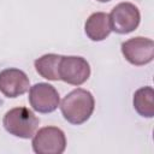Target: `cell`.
Returning <instances> with one entry per match:
<instances>
[{
	"mask_svg": "<svg viewBox=\"0 0 154 154\" xmlns=\"http://www.w3.org/2000/svg\"><path fill=\"white\" fill-rule=\"evenodd\" d=\"M95 100L90 91L77 88L70 91L61 101L60 109L64 118L75 125L85 123L93 114Z\"/></svg>",
	"mask_w": 154,
	"mask_h": 154,
	"instance_id": "1",
	"label": "cell"
},
{
	"mask_svg": "<svg viewBox=\"0 0 154 154\" xmlns=\"http://www.w3.org/2000/svg\"><path fill=\"white\" fill-rule=\"evenodd\" d=\"M40 124V119L26 107H14L7 111L2 119L5 130L19 138H31Z\"/></svg>",
	"mask_w": 154,
	"mask_h": 154,
	"instance_id": "2",
	"label": "cell"
},
{
	"mask_svg": "<svg viewBox=\"0 0 154 154\" xmlns=\"http://www.w3.org/2000/svg\"><path fill=\"white\" fill-rule=\"evenodd\" d=\"M31 144L36 154H61L66 148V137L61 129L45 126L35 132Z\"/></svg>",
	"mask_w": 154,
	"mask_h": 154,
	"instance_id": "3",
	"label": "cell"
},
{
	"mask_svg": "<svg viewBox=\"0 0 154 154\" xmlns=\"http://www.w3.org/2000/svg\"><path fill=\"white\" fill-rule=\"evenodd\" d=\"M109 16L111 29L117 34H129L134 31L141 20L138 8L131 2H120L113 7Z\"/></svg>",
	"mask_w": 154,
	"mask_h": 154,
	"instance_id": "4",
	"label": "cell"
},
{
	"mask_svg": "<svg viewBox=\"0 0 154 154\" xmlns=\"http://www.w3.org/2000/svg\"><path fill=\"white\" fill-rule=\"evenodd\" d=\"M89 76L90 66L84 58L61 55L59 64V77L61 81L71 85H81L89 78Z\"/></svg>",
	"mask_w": 154,
	"mask_h": 154,
	"instance_id": "5",
	"label": "cell"
},
{
	"mask_svg": "<svg viewBox=\"0 0 154 154\" xmlns=\"http://www.w3.org/2000/svg\"><path fill=\"white\" fill-rule=\"evenodd\" d=\"M122 53L130 64L136 66L146 65L154 58V42L142 36L132 37L122 43Z\"/></svg>",
	"mask_w": 154,
	"mask_h": 154,
	"instance_id": "6",
	"label": "cell"
},
{
	"mask_svg": "<svg viewBox=\"0 0 154 154\" xmlns=\"http://www.w3.org/2000/svg\"><path fill=\"white\" fill-rule=\"evenodd\" d=\"M30 106L38 113L54 112L59 103L60 97L57 89L48 83H36L29 90Z\"/></svg>",
	"mask_w": 154,
	"mask_h": 154,
	"instance_id": "7",
	"label": "cell"
},
{
	"mask_svg": "<svg viewBox=\"0 0 154 154\" xmlns=\"http://www.w3.org/2000/svg\"><path fill=\"white\" fill-rule=\"evenodd\" d=\"M30 82L26 73L19 69L10 67L0 72V91L6 97H17L29 90Z\"/></svg>",
	"mask_w": 154,
	"mask_h": 154,
	"instance_id": "8",
	"label": "cell"
},
{
	"mask_svg": "<svg viewBox=\"0 0 154 154\" xmlns=\"http://www.w3.org/2000/svg\"><path fill=\"white\" fill-rule=\"evenodd\" d=\"M84 30L91 41H102L112 31L109 16L105 12H95L90 14L85 22Z\"/></svg>",
	"mask_w": 154,
	"mask_h": 154,
	"instance_id": "9",
	"label": "cell"
},
{
	"mask_svg": "<svg viewBox=\"0 0 154 154\" xmlns=\"http://www.w3.org/2000/svg\"><path fill=\"white\" fill-rule=\"evenodd\" d=\"M60 59H61V55L59 54H54V53L45 54L35 60L34 63L35 70L41 77L48 81H59L60 79L59 77Z\"/></svg>",
	"mask_w": 154,
	"mask_h": 154,
	"instance_id": "10",
	"label": "cell"
},
{
	"mask_svg": "<svg viewBox=\"0 0 154 154\" xmlns=\"http://www.w3.org/2000/svg\"><path fill=\"white\" fill-rule=\"evenodd\" d=\"M134 108L144 118L154 117V90L152 87H142L134 94Z\"/></svg>",
	"mask_w": 154,
	"mask_h": 154,
	"instance_id": "11",
	"label": "cell"
},
{
	"mask_svg": "<svg viewBox=\"0 0 154 154\" xmlns=\"http://www.w3.org/2000/svg\"><path fill=\"white\" fill-rule=\"evenodd\" d=\"M97 1H100V2H107V1H111V0H97Z\"/></svg>",
	"mask_w": 154,
	"mask_h": 154,
	"instance_id": "12",
	"label": "cell"
}]
</instances>
